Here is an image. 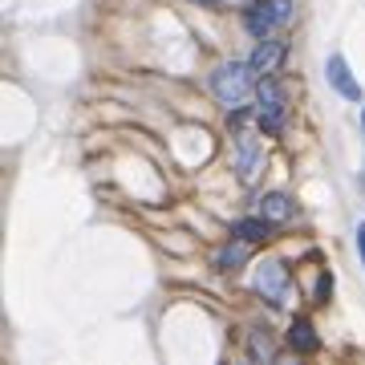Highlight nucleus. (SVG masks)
I'll list each match as a JSON object with an SVG mask.
<instances>
[{"instance_id": "nucleus-1", "label": "nucleus", "mask_w": 365, "mask_h": 365, "mask_svg": "<svg viewBox=\"0 0 365 365\" xmlns=\"http://www.w3.org/2000/svg\"><path fill=\"white\" fill-rule=\"evenodd\" d=\"M256 78H260V73L252 69V61H227V66H220L215 73H211V93L220 98V106L240 110V106L248 102Z\"/></svg>"}, {"instance_id": "nucleus-2", "label": "nucleus", "mask_w": 365, "mask_h": 365, "mask_svg": "<svg viewBox=\"0 0 365 365\" xmlns=\"http://www.w3.org/2000/svg\"><path fill=\"white\" fill-rule=\"evenodd\" d=\"M292 21V0H256V9H248L244 25L252 37H272V29Z\"/></svg>"}, {"instance_id": "nucleus-3", "label": "nucleus", "mask_w": 365, "mask_h": 365, "mask_svg": "<svg viewBox=\"0 0 365 365\" xmlns=\"http://www.w3.org/2000/svg\"><path fill=\"white\" fill-rule=\"evenodd\" d=\"M256 102H260V126L264 130H280L284 126V114H288V93L280 81L264 78L256 86Z\"/></svg>"}, {"instance_id": "nucleus-4", "label": "nucleus", "mask_w": 365, "mask_h": 365, "mask_svg": "<svg viewBox=\"0 0 365 365\" xmlns=\"http://www.w3.org/2000/svg\"><path fill=\"white\" fill-rule=\"evenodd\" d=\"M256 292L272 304H284L288 300V268L280 260H268L256 268Z\"/></svg>"}, {"instance_id": "nucleus-5", "label": "nucleus", "mask_w": 365, "mask_h": 365, "mask_svg": "<svg viewBox=\"0 0 365 365\" xmlns=\"http://www.w3.org/2000/svg\"><path fill=\"white\" fill-rule=\"evenodd\" d=\"M325 78H329V86L341 93V98H349V102H361V86H357V78L349 73V61L341 57V53H333L325 61Z\"/></svg>"}, {"instance_id": "nucleus-6", "label": "nucleus", "mask_w": 365, "mask_h": 365, "mask_svg": "<svg viewBox=\"0 0 365 365\" xmlns=\"http://www.w3.org/2000/svg\"><path fill=\"white\" fill-rule=\"evenodd\" d=\"M284 41H272V37H264L260 45H256V53H252L248 61H252V69L260 73V78H268V73H276L280 69V61H284Z\"/></svg>"}, {"instance_id": "nucleus-7", "label": "nucleus", "mask_w": 365, "mask_h": 365, "mask_svg": "<svg viewBox=\"0 0 365 365\" xmlns=\"http://www.w3.org/2000/svg\"><path fill=\"white\" fill-rule=\"evenodd\" d=\"M288 345H292L297 353H317L321 349V341H317V333H313L309 321H292V329H288Z\"/></svg>"}, {"instance_id": "nucleus-8", "label": "nucleus", "mask_w": 365, "mask_h": 365, "mask_svg": "<svg viewBox=\"0 0 365 365\" xmlns=\"http://www.w3.org/2000/svg\"><path fill=\"white\" fill-rule=\"evenodd\" d=\"M260 215L264 220H288V215H292V203H288V195H264L260 199Z\"/></svg>"}, {"instance_id": "nucleus-9", "label": "nucleus", "mask_w": 365, "mask_h": 365, "mask_svg": "<svg viewBox=\"0 0 365 365\" xmlns=\"http://www.w3.org/2000/svg\"><path fill=\"white\" fill-rule=\"evenodd\" d=\"M268 223L272 220H240L235 223V235H240V240H248V244H260V240H268Z\"/></svg>"}, {"instance_id": "nucleus-10", "label": "nucleus", "mask_w": 365, "mask_h": 365, "mask_svg": "<svg viewBox=\"0 0 365 365\" xmlns=\"http://www.w3.org/2000/svg\"><path fill=\"white\" fill-rule=\"evenodd\" d=\"M244 244H248V240H244ZM244 244H232V248H223L220 256H215V264H220L223 272H227L232 264H244V260H248V248H244Z\"/></svg>"}, {"instance_id": "nucleus-11", "label": "nucleus", "mask_w": 365, "mask_h": 365, "mask_svg": "<svg viewBox=\"0 0 365 365\" xmlns=\"http://www.w3.org/2000/svg\"><path fill=\"white\" fill-rule=\"evenodd\" d=\"M252 357H272V345H268V337H256V341H252Z\"/></svg>"}, {"instance_id": "nucleus-12", "label": "nucleus", "mask_w": 365, "mask_h": 365, "mask_svg": "<svg viewBox=\"0 0 365 365\" xmlns=\"http://www.w3.org/2000/svg\"><path fill=\"white\" fill-rule=\"evenodd\" d=\"M357 256H361V264H365V223H357Z\"/></svg>"}, {"instance_id": "nucleus-13", "label": "nucleus", "mask_w": 365, "mask_h": 365, "mask_svg": "<svg viewBox=\"0 0 365 365\" xmlns=\"http://www.w3.org/2000/svg\"><path fill=\"white\" fill-rule=\"evenodd\" d=\"M361 126H365V110H361Z\"/></svg>"}, {"instance_id": "nucleus-14", "label": "nucleus", "mask_w": 365, "mask_h": 365, "mask_svg": "<svg viewBox=\"0 0 365 365\" xmlns=\"http://www.w3.org/2000/svg\"><path fill=\"white\" fill-rule=\"evenodd\" d=\"M244 4H248V0H244Z\"/></svg>"}]
</instances>
